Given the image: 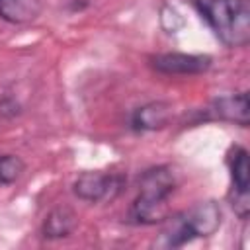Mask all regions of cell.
<instances>
[{
  "label": "cell",
  "mask_w": 250,
  "mask_h": 250,
  "mask_svg": "<svg viewBox=\"0 0 250 250\" xmlns=\"http://www.w3.org/2000/svg\"><path fill=\"white\" fill-rule=\"evenodd\" d=\"M0 113H2L4 117H16V115L21 113V105H20L14 98L6 96V98L0 100Z\"/></svg>",
  "instance_id": "cell-12"
},
{
  "label": "cell",
  "mask_w": 250,
  "mask_h": 250,
  "mask_svg": "<svg viewBox=\"0 0 250 250\" xmlns=\"http://www.w3.org/2000/svg\"><path fill=\"white\" fill-rule=\"evenodd\" d=\"M227 166L230 174V189H229V203L238 219L246 221L250 213V164H248V150L242 145H230L227 152Z\"/></svg>",
  "instance_id": "cell-4"
},
{
  "label": "cell",
  "mask_w": 250,
  "mask_h": 250,
  "mask_svg": "<svg viewBox=\"0 0 250 250\" xmlns=\"http://www.w3.org/2000/svg\"><path fill=\"white\" fill-rule=\"evenodd\" d=\"M41 0H0V20L21 25L33 21L41 14Z\"/></svg>",
  "instance_id": "cell-10"
},
{
  "label": "cell",
  "mask_w": 250,
  "mask_h": 250,
  "mask_svg": "<svg viewBox=\"0 0 250 250\" xmlns=\"http://www.w3.org/2000/svg\"><path fill=\"white\" fill-rule=\"evenodd\" d=\"M203 121H225L238 127H248L250 123V102L248 92L229 94L215 98L199 115Z\"/></svg>",
  "instance_id": "cell-6"
},
{
  "label": "cell",
  "mask_w": 250,
  "mask_h": 250,
  "mask_svg": "<svg viewBox=\"0 0 250 250\" xmlns=\"http://www.w3.org/2000/svg\"><path fill=\"white\" fill-rule=\"evenodd\" d=\"M127 180L121 174L113 172H100V170H86L78 174V178L72 182V193L86 203H100L105 199H115Z\"/></svg>",
  "instance_id": "cell-5"
},
{
  "label": "cell",
  "mask_w": 250,
  "mask_h": 250,
  "mask_svg": "<svg viewBox=\"0 0 250 250\" xmlns=\"http://www.w3.org/2000/svg\"><path fill=\"white\" fill-rule=\"evenodd\" d=\"M162 230L154 240L158 248H180L195 238L213 236L223 225V209L215 199L199 201L162 221Z\"/></svg>",
  "instance_id": "cell-2"
},
{
  "label": "cell",
  "mask_w": 250,
  "mask_h": 250,
  "mask_svg": "<svg viewBox=\"0 0 250 250\" xmlns=\"http://www.w3.org/2000/svg\"><path fill=\"white\" fill-rule=\"evenodd\" d=\"M25 172V162L21 156L12 152H0V186L16 184Z\"/></svg>",
  "instance_id": "cell-11"
},
{
  "label": "cell",
  "mask_w": 250,
  "mask_h": 250,
  "mask_svg": "<svg viewBox=\"0 0 250 250\" xmlns=\"http://www.w3.org/2000/svg\"><path fill=\"white\" fill-rule=\"evenodd\" d=\"M178 189V178L172 166L158 164L145 170L139 178V193L127 211V223L131 225H158L170 211L168 201Z\"/></svg>",
  "instance_id": "cell-1"
},
{
  "label": "cell",
  "mask_w": 250,
  "mask_h": 250,
  "mask_svg": "<svg viewBox=\"0 0 250 250\" xmlns=\"http://www.w3.org/2000/svg\"><path fill=\"white\" fill-rule=\"evenodd\" d=\"M76 223H78V217H76L74 209L68 205H59L45 215V219L41 223V236L45 240L66 238L74 232Z\"/></svg>",
  "instance_id": "cell-9"
},
{
  "label": "cell",
  "mask_w": 250,
  "mask_h": 250,
  "mask_svg": "<svg viewBox=\"0 0 250 250\" xmlns=\"http://www.w3.org/2000/svg\"><path fill=\"white\" fill-rule=\"evenodd\" d=\"M191 6L225 47L240 49L250 43L248 0H191Z\"/></svg>",
  "instance_id": "cell-3"
},
{
  "label": "cell",
  "mask_w": 250,
  "mask_h": 250,
  "mask_svg": "<svg viewBox=\"0 0 250 250\" xmlns=\"http://www.w3.org/2000/svg\"><path fill=\"white\" fill-rule=\"evenodd\" d=\"M148 64L152 70L160 74H201L207 72L213 64L209 55L195 53H158L148 57Z\"/></svg>",
  "instance_id": "cell-7"
},
{
  "label": "cell",
  "mask_w": 250,
  "mask_h": 250,
  "mask_svg": "<svg viewBox=\"0 0 250 250\" xmlns=\"http://www.w3.org/2000/svg\"><path fill=\"white\" fill-rule=\"evenodd\" d=\"M170 123V104L166 102H148L133 109L129 117V127L137 133H148L164 129Z\"/></svg>",
  "instance_id": "cell-8"
}]
</instances>
